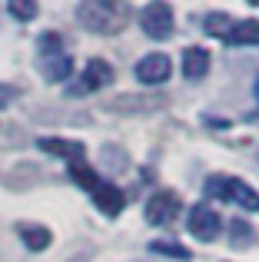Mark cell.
Returning a JSON list of instances; mask_svg holds the SVG:
<instances>
[{
    "label": "cell",
    "instance_id": "6da1fadb",
    "mask_svg": "<svg viewBox=\"0 0 259 262\" xmlns=\"http://www.w3.org/2000/svg\"><path fill=\"white\" fill-rule=\"evenodd\" d=\"M37 43H40V77H44L47 83H63V80H70L73 60H70V53L63 50L60 33L47 30V33H40Z\"/></svg>",
    "mask_w": 259,
    "mask_h": 262
},
{
    "label": "cell",
    "instance_id": "7a4b0ae2",
    "mask_svg": "<svg viewBox=\"0 0 259 262\" xmlns=\"http://www.w3.org/2000/svg\"><path fill=\"white\" fill-rule=\"evenodd\" d=\"M77 20L93 33H120L126 27V7L123 4H106V0H93V4L77 7Z\"/></svg>",
    "mask_w": 259,
    "mask_h": 262
},
{
    "label": "cell",
    "instance_id": "3957f363",
    "mask_svg": "<svg viewBox=\"0 0 259 262\" xmlns=\"http://www.w3.org/2000/svg\"><path fill=\"white\" fill-rule=\"evenodd\" d=\"M206 192L216 199H223V203H236L240 209L246 212H256L259 209V192L253 186H246L243 179H233V176H213L206 183Z\"/></svg>",
    "mask_w": 259,
    "mask_h": 262
},
{
    "label": "cell",
    "instance_id": "277c9868",
    "mask_svg": "<svg viewBox=\"0 0 259 262\" xmlns=\"http://www.w3.org/2000/svg\"><path fill=\"white\" fill-rule=\"evenodd\" d=\"M180 196H176L173 189H156L153 196L146 199V206H143V216H146L149 226H169L176 216H180Z\"/></svg>",
    "mask_w": 259,
    "mask_h": 262
},
{
    "label": "cell",
    "instance_id": "5b68a950",
    "mask_svg": "<svg viewBox=\"0 0 259 262\" xmlns=\"http://www.w3.org/2000/svg\"><path fill=\"white\" fill-rule=\"evenodd\" d=\"M110 83H113V67L106 63V60L93 57V60H87L80 80L67 90V93H70V96H83V93H97V90H103V86H110Z\"/></svg>",
    "mask_w": 259,
    "mask_h": 262
},
{
    "label": "cell",
    "instance_id": "8992f818",
    "mask_svg": "<svg viewBox=\"0 0 259 262\" xmlns=\"http://www.w3.org/2000/svg\"><path fill=\"white\" fill-rule=\"evenodd\" d=\"M140 27H143V33H146V37H153V40L173 37V27H176L173 7H166V4H146L140 10Z\"/></svg>",
    "mask_w": 259,
    "mask_h": 262
},
{
    "label": "cell",
    "instance_id": "52a82bcc",
    "mask_svg": "<svg viewBox=\"0 0 259 262\" xmlns=\"http://www.w3.org/2000/svg\"><path fill=\"white\" fill-rule=\"evenodd\" d=\"M186 226H189V232H193L200 243H213V239H220V232H223L220 212H216L213 206H206V203H196L193 209H189Z\"/></svg>",
    "mask_w": 259,
    "mask_h": 262
},
{
    "label": "cell",
    "instance_id": "ba28073f",
    "mask_svg": "<svg viewBox=\"0 0 259 262\" xmlns=\"http://www.w3.org/2000/svg\"><path fill=\"white\" fill-rule=\"evenodd\" d=\"M133 73H136V80H140V83H146V86L166 83L169 73H173V60H169L166 53H146V57L136 60Z\"/></svg>",
    "mask_w": 259,
    "mask_h": 262
},
{
    "label": "cell",
    "instance_id": "9c48e42d",
    "mask_svg": "<svg viewBox=\"0 0 259 262\" xmlns=\"http://www.w3.org/2000/svg\"><path fill=\"white\" fill-rule=\"evenodd\" d=\"M93 196V206H97L103 216H120L123 212V206H126V199H123V192H120V186H113V183H100L97 189L90 192Z\"/></svg>",
    "mask_w": 259,
    "mask_h": 262
},
{
    "label": "cell",
    "instance_id": "30bf717a",
    "mask_svg": "<svg viewBox=\"0 0 259 262\" xmlns=\"http://www.w3.org/2000/svg\"><path fill=\"white\" fill-rule=\"evenodd\" d=\"M37 146L47 149V153H53V156H63V160H70V163H83V156H87L83 143L60 140V136H44V140H37Z\"/></svg>",
    "mask_w": 259,
    "mask_h": 262
},
{
    "label": "cell",
    "instance_id": "8fae6325",
    "mask_svg": "<svg viewBox=\"0 0 259 262\" xmlns=\"http://www.w3.org/2000/svg\"><path fill=\"white\" fill-rule=\"evenodd\" d=\"M206 73H209V50H203V47L183 50V77L186 80H203Z\"/></svg>",
    "mask_w": 259,
    "mask_h": 262
},
{
    "label": "cell",
    "instance_id": "7c38bea8",
    "mask_svg": "<svg viewBox=\"0 0 259 262\" xmlns=\"http://www.w3.org/2000/svg\"><path fill=\"white\" fill-rule=\"evenodd\" d=\"M223 40L229 47H259V20H240V24H233Z\"/></svg>",
    "mask_w": 259,
    "mask_h": 262
},
{
    "label": "cell",
    "instance_id": "4fadbf2b",
    "mask_svg": "<svg viewBox=\"0 0 259 262\" xmlns=\"http://www.w3.org/2000/svg\"><path fill=\"white\" fill-rule=\"evenodd\" d=\"M20 239H24V246L30 252H44L47 246H50V229L47 226H33V223H24L20 226Z\"/></svg>",
    "mask_w": 259,
    "mask_h": 262
},
{
    "label": "cell",
    "instance_id": "5bb4252c",
    "mask_svg": "<svg viewBox=\"0 0 259 262\" xmlns=\"http://www.w3.org/2000/svg\"><path fill=\"white\" fill-rule=\"evenodd\" d=\"M149 252H153V256H166V259H180V262L193 259V256H189V249H186V246H180V243H169V239H153V243H149Z\"/></svg>",
    "mask_w": 259,
    "mask_h": 262
},
{
    "label": "cell",
    "instance_id": "9a60e30c",
    "mask_svg": "<svg viewBox=\"0 0 259 262\" xmlns=\"http://www.w3.org/2000/svg\"><path fill=\"white\" fill-rule=\"evenodd\" d=\"M226 232H229V243H233V249H246V246H253V226H249L246 219H233Z\"/></svg>",
    "mask_w": 259,
    "mask_h": 262
},
{
    "label": "cell",
    "instance_id": "2e32d148",
    "mask_svg": "<svg viewBox=\"0 0 259 262\" xmlns=\"http://www.w3.org/2000/svg\"><path fill=\"white\" fill-rule=\"evenodd\" d=\"M70 176H73V183H77V186H83V189H90V192L100 186L97 173H93L87 163H70Z\"/></svg>",
    "mask_w": 259,
    "mask_h": 262
},
{
    "label": "cell",
    "instance_id": "e0dca14e",
    "mask_svg": "<svg viewBox=\"0 0 259 262\" xmlns=\"http://www.w3.org/2000/svg\"><path fill=\"white\" fill-rule=\"evenodd\" d=\"M229 27H233V24L226 20V13H206V20H203V30L213 33V37H226Z\"/></svg>",
    "mask_w": 259,
    "mask_h": 262
},
{
    "label": "cell",
    "instance_id": "ac0fdd59",
    "mask_svg": "<svg viewBox=\"0 0 259 262\" xmlns=\"http://www.w3.org/2000/svg\"><path fill=\"white\" fill-rule=\"evenodd\" d=\"M7 10H10L17 20H24V24L37 17V4H30V0H27V4H24V0H10V4H7Z\"/></svg>",
    "mask_w": 259,
    "mask_h": 262
},
{
    "label": "cell",
    "instance_id": "d6986e66",
    "mask_svg": "<svg viewBox=\"0 0 259 262\" xmlns=\"http://www.w3.org/2000/svg\"><path fill=\"white\" fill-rule=\"evenodd\" d=\"M256 93H259V83H256Z\"/></svg>",
    "mask_w": 259,
    "mask_h": 262
}]
</instances>
